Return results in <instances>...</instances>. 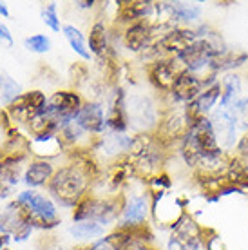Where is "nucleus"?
<instances>
[{"instance_id":"obj_1","label":"nucleus","mask_w":248,"mask_h":250,"mask_svg":"<svg viewBox=\"0 0 248 250\" xmlns=\"http://www.w3.org/2000/svg\"><path fill=\"white\" fill-rule=\"evenodd\" d=\"M89 182L91 180L76 165L69 163V165H63L56 170L47 188H49V194L55 200V203L75 208L76 203L87 194Z\"/></svg>"},{"instance_id":"obj_2","label":"nucleus","mask_w":248,"mask_h":250,"mask_svg":"<svg viewBox=\"0 0 248 250\" xmlns=\"http://www.w3.org/2000/svg\"><path fill=\"white\" fill-rule=\"evenodd\" d=\"M15 201L24 208L31 227L49 230V229H55L62 221L58 216V205L55 203V200L45 196V194L38 192L35 188L20 192Z\"/></svg>"},{"instance_id":"obj_3","label":"nucleus","mask_w":248,"mask_h":250,"mask_svg":"<svg viewBox=\"0 0 248 250\" xmlns=\"http://www.w3.org/2000/svg\"><path fill=\"white\" fill-rule=\"evenodd\" d=\"M207 241L205 229L190 214H185L168 230L165 250H207Z\"/></svg>"},{"instance_id":"obj_4","label":"nucleus","mask_w":248,"mask_h":250,"mask_svg":"<svg viewBox=\"0 0 248 250\" xmlns=\"http://www.w3.org/2000/svg\"><path fill=\"white\" fill-rule=\"evenodd\" d=\"M83 100L80 94L75 91H58L51 98H47V104L43 107V113L47 118H51L60 129L67 124L75 122V118L80 113Z\"/></svg>"},{"instance_id":"obj_5","label":"nucleus","mask_w":248,"mask_h":250,"mask_svg":"<svg viewBox=\"0 0 248 250\" xmlns=\"http://www.w3.org/2000/svg\"><path fill=\"white\" fill-rule=\"evenodd\" d=\"M210 124L214 129V134L217 138L219 147L230 154L232 150H236L239 138H241V131H239V122H237L236 113L230 107H219L214 109V113L210 114Z\"/></svg>"},{"instance_id":"obj_6","label":"nucleus","mask_w":248,"mask_h":250,"mask_svg":"<svg viewBox=\"0 0 248 250\" xmlns=\"http://www.w3.org/2000/svg\"><path fill=\"white\" fill-rule=\"evenodd\" d=\"M127 114H129V127H134L136 131L147 132V129L156 131L160 124V113L156 105L147 96H132L127 98Z\"/></svg>"},{"instance_id":"obj_7","label":"nucleus","mask_w":248,"mask_h":250,"mask_svg":"<svg viewBox=\"0 0 248 250\" xmlns=\"http://www.w3.org/2000/svg\"><path fill=\"white\" fill-rule=\"evenodd\" d=\"M205 91L203 87V78H199L198 75H194L190 71H181L176 82L172 85V91L165 94L170 100V107H183L186 104H190L198 98L199 94Z\"/></svg>"},{"instance_id":"obj_8","label":"nucleus","mask_w":248,"mask_h":250,"mask_svg":"<svg viewBox=\"0 0 248 250\" xmlns=\"http://www.w3.org/2000/svg\"><path fill=\"white\" fill-rule=\"evenodd\" d=\"M152 214V201L149 192L132 194L125 198V207L122 218L118 221V227L134 229V227L147 225V219Z\"/></svg>"},{"instance_id":"obj_9","label":"nucleus","mask_w":248,"mask_h":250,"mask_svg":"<svg viewBox=\"0 0 248 250\" xmlns=\"http://www.w3.org/2000/svg\"><path fill=\"white\" fill-rule=\"evenodd\" d=\"M181 71L183 67L176 58H156L154 62H150L147 75L154 89H158L162 94H168Z\"/></svg>"},{"instance_id":"obj_10","label":"nucleus","mask_w":248,"mask_h":250,"mask_svg":"<svg viewBox=\"0 0 248 250\" xmlns=\"http://www.w3.org/2000/svg\"><path fill=\"white\" fill-rule=\"evenodd\" d=\"M47 104L45 94L40 91H31V93L20 94L17 100L13 102L9 107V114L13 120L17 122H24V124H31L33 120L43 113V107Z\"/></svg>"},{"instance_id":"obj_11","label":"nucleus","mask_w":248,"mask_h":250,"mask_svg":"<svg viewBox=\"0 0 248 250\" xmlns=\"http://www.w3.org/2000/svg\"><path fill=\"white\" fill-rule=\"evenodd\" d=\"M183 205L180 201L168 196L167 192H158V198L152 201V216L158 221V225L167 227L168 230L172 229L183 216H185Z\"/></svg>"},{"instance_id":"obj_12","label":"nucleus","mask_w":248,"mask_h":250,"mask_svg":"<svg viewBox=\"0 0 248 250\" xmlns=\"http://www.w3.org/2000/svg\"><path fill=\"white\" fill-rule=\"evenodd\" d=\"M105 118H107V111L105 107H103V104H100V102H87V104L82 105L80 113L75 118V122L80 125L87 134L103 136V132H107Z\"/></svg>"},{"instance_id":"obj_13","label":"nucleus","mask_w":248,"mask_h":250,"mask_svg":"<svg viewBox=\"0 0 248 250\" xmlns=\"http://www.w3.org/2000/svg\"><path fill=\"white\" fill-rule=\"evenodd\" d=\"M167 6L172 27H196L203 17V7L196 2H167Z\"/></svg>"},{"instance_id":"obj_14","label":"nucleus","mask_w":248,"mask_h":250,"mask_svg":"<svg viewBox=\"0 0 248 250\" xmlns=\"http://www.w3.org/2000/svg\"><path fill=\"white\" fill-rule=\"evenodd\" d=\"M55 167L51 165L49 160H37L33 162L24 172V183L27 187L38 188L43 185H49L51 178L55 176Z\"/></svg>"},{"instance_id":"obj_15","label":"nucleus","mask_w":248,"mask_h":250,"mask_svg":"<svg viewBox=\"0 0 248 250\" xmlns=\"http://www.w3.org/2000/svg\"><path fill=\"white\" fill-rule=\"evenodd\" d=\"M107 229L103 225H100L98 221H93V219H87V221H78V223H73L69 227V234L71 238L76 239V241H82L83 245L87 243H94L105 236Z\"/></svg>"},{"instance_id":"obj_16","label":"nucleus","mask_w":248,"mask_h":250,"mask_svg":"<svg viewBox=\"0 0 248 250\" xmlns=\"http://www.w3.org/2000/svg\"><path fill=\"white\" fill-rule=\"evenodd\" d=\"M221 83V100L219 107H232L243 94V76L239 73H227L219 80Z\"/></svg>"},{"instance_id":"obj_17","label":"nucleus","mask_w":248,"mask_h":250,"mask_svg":"<svg viewBox=\"0 0 248 250\" xmlns=\"http://www.w3.org/2000/svg\"><path fill=\"white\" fill-rule=\"evenodd\" d=\"M91 55L98 58H103L109 51V31L103 22H96L93 24L91 31H89V40H87Z\"/></svg>"},{"instance_id":"obj_18","label":"nucleus","mask_w":248,"mask_h":250,"mask_svg":"<svg viewBox=\"0 0 248 250\" xmlns=\"http://www.w3.org/2000/svg\"><path fill=\"white\" fill-rule=\"evenodd\" d=\"M63 31V37L67 40V44L71 45V49L75 51L76 55L82 58V60H85L89 62L93 55H91V51H89V45H87V40H85V35L73 24H67L62 27Z\"/></svg>"},{"instance_id":"obj_19","label":"nucleus","mask_w":248,"mask_h":250,"mask_svg":"<svg viewBox=\"0 0 248 250\" xmlns=\"http://www.w3.org/2000/svg\"><path fill=\"white\" fill-rule=\"evenodd\" d=\"M237 116V122H239V131H241V136L248 132V94H243L241 98L230 107Z\"/></svg>"},{"instance_id":"obj_20","label":"nucleus","mask_w":248,"mask_h":250,"mask_svg":"<svg viewBox=\"0 0 248 250\" xmlns=\"http://www.w3.org/2000/svg\"><path fill=\"white\" fill-rule=\"evenodd\" d=\"M42 22L49 27L51 31L55 33H58L62 29L63 25L60 22V17H58V7H56V4H47V6L42 7Z\"/></svg>"},{"instance_id":"obj_21","label":"nucleus","mask_w":248,"mask_h":250,"mask_svg":"<svg viewBox=\"0 0 248 250\" xmlns=\"http://www.w3.org/2000/svg\"><path fill=\"white\" fill-rule=\"evenodd\" d=\"M25 49L33 51V53H47L51 49V38L47 35H31V37L25 38Z\"/></svg>"},{"instance_id":"obj_22","label":"nucleus","mask_w":248,"mask_h":250,"mask_svg":"<svg viewBox=\"0 0 248 250\" xmlns=\"http://www.w3.org/2000/svg\"><path fill=\"white\" fill-rule=\"evenodd\" d=\"M122 250H158V249H154L152 243H149V241H142V239L132 238L129 243L122 247Z\"/></svg>"},{"instance_id":"obj_23","label":"nucleus","mask_w":248,"mask_h":250,"mask_svg":"<svg viewBox=\"0 0 248 250\" xmlns=\"http://www.w3.org/2000/svg\"><path fill=\"white\" fill-rule=\"evenodd\" d=\"M0 40L2 42H6L7 45H13V37H11V31L7 29L6 25L0 22Z\"/></svg>"},{"instance_id":"obj_24","label":"nucleus","mask_w":248,"mask_h":250,"mask_svg":"<svg viewBox=\"0 0 248 250\" xmlns=\"http://www.w3.org/2000/svg\"><path fill=\"white\" fill-rule=\"evenodd\" d=\"M0 15H2V17H9V11H7L6 4H2V2H0Z\"/></svg>"},{"instance_id":"obj_25","label":"nucleus","mask_w":248,"mask_h":250,"mask_svg":"<svg viewBox=\"0 0 248 250\" xmlns=\"http://www.w3.org/2000/svg\"><path fill=\"white\" fill-rule=\"evenodd\" d=\"M7 243V236H0V250H2V247Z\"/></svg>"},{"instance_id":"obj_26","label":"nucleus","mask_w":248,"mask_h":250,"mask_svg":"<svg viewBox=\"0 0 248 250\" xmlns=\"http://www.w3.org/2000/svg\"><path fill=\"white\" fill-rule=\"evenodd\" d=\"M4 250H7V249H4Z\"/></svg>"}]
</instances>
